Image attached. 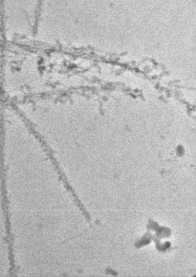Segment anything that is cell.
I'll return each mask as SVG.
<instances>
[{
  "mask_svg": "<svg viewBox=\"0 0 196 277\" xmlns=\"http://www.w3.org/2000/svg\"><path fill=\"white\" fill-rule=\"evenodd\" d=\"M3 71H5V72H4L5 76H10V69H4ZM10 80V79H6V80H5L3 81H4V82H5V81ZM11 85H12V83H11ZM14 87H13L12 90H10L8 92V94H9V95H10V94H12L13 97H15L14 98L16 99L18 102L23 101V100H21L20 99L18 98V96H17L16 93H15V90H14Z\"/></svg>",
  "mask_w": 196,
  "mask_h": 277,
  "instance_id": "6da1fadb",
  "label": "cell"
}]
</instances>
